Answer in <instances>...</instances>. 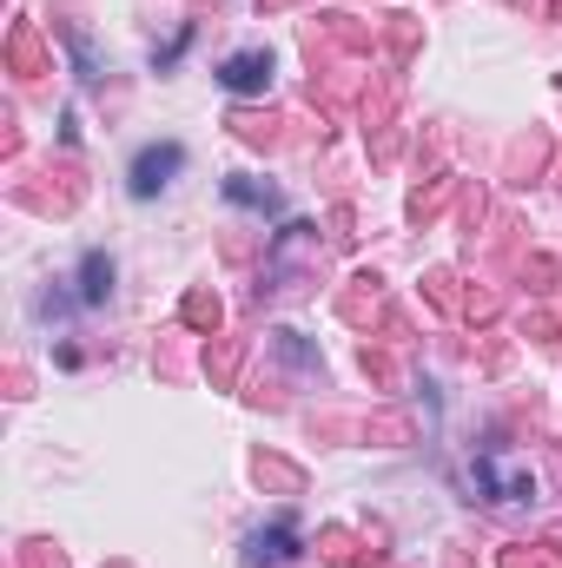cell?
I'll list each match as a JSON object with an SVG mask.
<instances>
[{
    "label": "cell",
    "instance_id": "obj_1",
    "mask_svg": "<svg viewBox=\"0 0 562 568\" xmlns=\"http://www.w3.org/2000/svg\"><path fill=\"white\" fill-rule=\"evenodd\" d=\"M179 172H185V145H145L140 159H133V199L165 192Z\"/></svg>",
    "mask_w": 562,
    "mask_h": 568
},
{
    "label": "cell",
    "instance_id": "obj_2",
    "mask_svg": "<svg viewBox=\"0 0 562 568\" xmlns=\"http://www.w3.org/2000/svg\"><path fill=\"white\" fill-rule=\"evenodd\" d=\"M219 87H225V93H239V100L265 93V87H272V60H265V53H232V60L219 67Z\"/></svg>",
    "mask_w": 562,
    "mask_h": 568
},
{
    "label": "cell",
    "instance_id": "obj_3",
    "mask_svg": "<svg viewBox=\"0 0 562 568\" xmlns=\"http://www.w3.org/2000/svg\"><path fill=\"white\" fill-rule=\"evenodd\" d=\"M291 542H298V529H291V523H272V529H259V536H252V556H245V562H252V568L284 562V556H291Z\"/></svg>",
    "mask_w": 562,
    "mask_h": 568
},
{
    "label": "cell",
    "instance_id": "obj_4",
    "mask_svg": "<svg viewBox=\"0 0 562 568\" xmlns=\"http://www.w3.org/2000/svg\"><path fill=\"white\" fill-rule=\"evenodd\" d=\"M107 284H113V265L93 252V258L80 265V304H100V297H107Z\"/></svg>",
    "mask_w": 562,
    "mask_h": 568
}]
</instances>
